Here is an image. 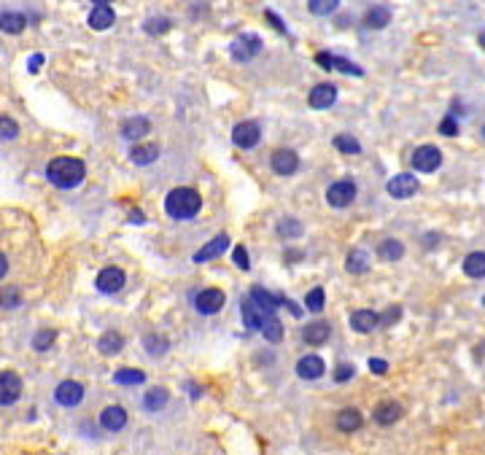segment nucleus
<instances>
[{
    "label": "nucleus",
    "instance_id": "nucleus-1",
    "mask_svg": "<svg viewBox=\"0 0 485 455\" xmlns=\"http://www.w3.org/2000/svg\"><path fill=\"white\" fill-rule=\"evenodd\" d=\"M87 175V167L84 162L76 159V157H57V159L49 162L46 167V178L49 184H54L57 189H73L79 186Z\"/></svg>",
    "mask_w": 485,
    "mask_h": 455
},
{
    "label": "nucleus",
    "instance_id": "nucleus-2",
    "mask_svg": "<svg viewBox=\"0 0 485 455\" xmlns=\"http://www.w3.org/2000/svg\"><path fill=\"white\" fill-rule=\"evenodd\" d=\"M200 208H202L200 194H197L194 189H189V186L173 189V191L165 197V210H167V215H170V218H178V221L194 218V215L200 213Z\"/></svg>",
    "mask_w": 485,
    "mask_h": 455
},
{
    "label": "nucleus",
    "instance_id": "nucleus-3",
    "mask_svg": "<svg viewBox=\"0 0 485 455\" xmlns=\"http://www.w3.org/2000/svg\"><path fill=\"white\" fill-rule=\"evenodd\" d=\"M262 49H264V43H262V38L254 35V33H245L240 38H235L232 40V46H229V52H232V57H235L238 62H251L256 54H262Z\"/></svg>",
    "mask_w": 485,
    "mask_h": 455
},
{
    "label": "nucleus",
    "instance_id": "nucleus-4",
    "mask_svg": "<svg viewBox=\"0 0 485 455\" xmlns=\"http://www.w3.org/2000/svg\"><path fill=\"white\" fill-rule=\"evenodd\" d=\"M262 140V127L256 121H240L232 130V143L238 148H254Z\"/></svg>",
    "mask_w": 485,
    "mask_h": 455
},
{
    "label": "nucleus",
    "instance_id": "nucleus-5",
    "mask_svg": "<svg viewBox=\"0 0 485 455\" xmlns=\"http://www.w3.org/2000/svg\"><path fill=\"white\" fill-rule=\"evenodd\" d=\"M353 200H356V184L353 181H335L326 189V202L332 208H348Z\"/></svg>",
    "mask_w": 485,
    "mask_h": 455
},
{
    "label": "nucleus",
    "instance_id": "nucleus-6",
    "mask_svg": "<svg viewBox=\"0 0 485 455\" xmlns=\"http://www.w3.org/2000/svg\"><path fill=\"white\" fill-rule=\"evenodd\" d=\"M442 164V151L437 146H420L413 154V167L418 173H434Z\"/></svg>",
    "mask_w": 485,
    "mask_h": 455
},
{
    "label": "nucleus",
    "instance_id": "nucleus-7",
    "mask_svg": "<svg viewBox=\"0 0 485 455\" xmlns=\"http://www.w3.org/2000/svg\"><path fill=\"white\" fill-rule=\"evenodd\" d=\"M389 194L394 197V200H410V197H416V191L420 186H418V178L410 173H399L394 175L389 181Z\"/></svg>",
    "mask_w": 485,
    "mask_h": 455
},
{
    "label": "nucleus",
    "instance_id": "nucleus-8",
    "mask_svg": "<svg viewBox=\"0 0 485 455\" xmlns=\"http://www.w3.org/2000/svg\"><path fill=\"white\" fill-rule=\"evenodd\" d=\"M224 305H227V294H224L221 288H205V291L194 299V308H197V313H202V315H213V313H218Z\"/></svg>",
    "mask_w": 485,
    "mask_h": 455
},
{
    "label": "nucleus",
    "instance_id": "nucleus-9",
    "mask_svg": "<svg viewBox=\"0 0 485 455\" xmlns=\"http://www.w3.org/2000/svg\"><path fill=\"white\" fill-rule=\"evenodd\" d=\"M19 396H22V377L16 372H3L0 375V404L11 407Z\"/></svg>",
    "mask_w": 485,
    "mask_h": 455
},
{
    "label": "nucleus",
    "instance_id": "nucleus-10",
    "mask_svg": "<svg viewBox=\"0 0 485 455\" xmlns=\"http://www.w3.org/2000/svg\"><path fill=\"white\" fill-rule=\"evenodd\" d=\"M240 313H242V323H245L248 329H254V332H262V326H264L267 318L272 315V313H267L264 308H259L251 296L240 305Z\"/></svg>",
    "mask_w": 485,
    "mask_h": 455
},
{
    "label": "nucleus",
    "instance_id": "nucleus-11",
    "mask_svg": "<svg viewBox=\"0 0 485 455\" xmlns=\"http://www.w3.org/2000/svg\"><path fill=\"white\" fill-rule=\"evenodd\" d=\"M54 399H57V404H62V407H79L81 399H84V386L76 383V380H65V383L57 386Z\"/></svg>",
    "mask_w": 485,
    "mask_h": 455
},
{
    "label": "nucleus",
    "instance_id": "nucleus-12",
    "mask_svg": "<svg viewBox=\"0 0 485 455\" xmlns=\"http://www.w3.org/2000/svg\"><path fill=\"white\" fill-rule=\"evenodd\" d=\"M124 272L119 267H106L100 275H97V291H103V294H119L121 288H124Z\"/></svg>",
    "mask_w": 485,
    "mask_h": 455
},
{
    "label": "nucleus",
    "instance_id": "nucleus-13",
    "mask_svg": "<svg viewBox=\"0 0 485 455\" xmlns=\"http://www.w3.org/2000/svg\"><path fill=\"white\" fill-rule=\"evenodd\" d=\"M269 167H272L278 175H294L296 167H299V157H296L291 148H281V151H275V154H272Z\"/></svg>",
    "mask_w": 485,
    "mask_h": 455
},
{
    "label": "nucleus",
    "instance_id": "nucleus-14",
    "mask_svg": "<svg viewBox=\"0 0 485 455\" xmlns=\"http://www.w3.org/2000/svg\"><path fill=\"white\" fill-rule=\"evenodd\" d=\"M227 248H229V235L227 232H221V235H216L213 240L205 242L200 251L194 254V262H197V264H205V262H211V259H216V256H221Z\"/></svg>",
    "mask_w": 485,
    "mask_h": 455
},
{
    "label": "nucleus",
    "instance_id": "nucleus-15",
    "mask_svg": "<svg viewBox=\"0 0 485 455\" xmlns=\"http://www.w3.org/2000/svg\"><path fill=\"white\" fill-rule=\"evenodd\" d=\"M308 103H310V108H316V111L332 108L337 103V86L335 84H318V86H313Z\"/></svg>",
    "mask_w": 485,
    "mask_h": 455
},
{
    "label": "nucleus",
    "instance_id": "nucleus-16",
    "mask_svg": "<svg viewBox=\"0 0 485 455\" xmlns=\"http://www.w3.org/2000/svg\"><path fill=\"white\" fill-rule=\"evenodd\" d=\"M323 372H326V364L318 356H302L296 361V375L302 377V380H318Z\"/></svg>",
    "mask_w": 485,
    "mask_h": 455
},
{
    "label": "nucleus",
    "instance_id": "nucleus-17",
    "mask_svg": "<svg viewBox=\"0 0 485 455\" xmlns=\"http://www.w3.org/2000/svg\"><path fill=\"white\" fill-rule=\"evenodd\" d=\"M377 326H380V315H377L375 310H356V313L350 315V329H353V332L367 335V332H372Z\"/></svg>",
    "mask_w": 485,
    "mask_h": 455
},
{
    "label": "nucleus",
    "instance_id": "nucleus-18",
    "mask_svg": "<svg viewBox=\"0 0 485 455\" xmlns=\"http://www.w3.org/2000/svg\"><path fill=\"white\" fill-rule=\"evenodd\" d=\"M251 299H254L259 308H264L267 313H272V315H275V310L278 308L289 305V299H281V296L269 294L267 288H262V286H254V288H251Z\"/></svg>",
    "mask_w": 485,
    "mask_h": 455
},
{
    "label": "nucleus",
    "instance_id": "nucleus-19",
    "mask_svg": "<svg viewBox=\"0 0 485 455\" xmlns=\"http://www.w3.org/2000/svg\"><path fill=\"white\" fill-rule=\"evenodd\" d=\"M100 426L106 431H121L124 426H127V412L121 410V407H106L103 410V415H100Z\"/></svg>",
    "mask_w": 485,
    "mask_h": 455
},
{
    "label": "nucleus",
    "instance_id": "nucleus-20",
    "mask_svg": "<svg viewBox=\"0 0 485 455\" xmlns=\"http://www.w3.org/2000/svg\"><path fill=\"white\" fill-rule=\"evenodd\" d=\"M329 335H332V329H329V323H323V321H313L302 329V339H305L308 345H323V342L329 339Z\"/></svg>",
    "mask_w": 485,
    "mask_h": 455
},
{
    "label": "nucleus",
    "instance_id": "nucleus-21",
    "mask_svg": "<svg viewBox=\"0 0 485 455\" xmlns=\"http://www.w3.org/2000/svg\"><path fill=\"white\" fill-rule=\"evenodd\" d=\"M402 415H404L402 404H396V402H383L375 410V420L380 426H394Z\"/></svg>",
    "mask_w": 485,
    "mask_h": 455
},
{
    "label": "nucleus",
    "instance_id": "nucleus-22",
    "mask_svg": "<svg viewBox=\"0 0 485 455\" xmlns=\"http://www.w3.org/2000/svg\"><path fill=\"white\" fill-rule=\"evenodd\" d=\"M113 19H116V13H113L111 6H94L87 22H89L92 30H108V27L113 25Z\"/></svg>",
    "mask_w": 485,
    "mask_h": 455
},
{
    "label": "nucleus",
    "instance_id": "nucleus-23",
    "mask_svg": "<svg viewBox=\"0 0 485 455\" xmlns=\"http://www.w3.org/2000/svg\"><path fill=\"white\" fill-rule=\"evenodd\" d=\"M151 130V124H148L146 116H133V119L124 121V127H121V135L127 137V140H140L143 135H148Z\"/></svg>",
    "mask_w": 485,
    "mask_h": 455
},
{
    "label": "nucleus",
    "instance_id": "nucleus-24",
    "mask_svg": "<svg viewBox=\"0 0 485 455\" xmlns=\"http://www.w3.org/2000/svg\"><path fill=\"white\" fill-rule=\"evenodd\" d=\"M157 157H160V146L157 143H140V146H133V151H130V159L135 164H140V167L157 162Z\"/></svg>",
    "mask_w": 485,
    "mask_h": 455
},
{
    "label": "nucleus",
    "instance_id": "nucleus-25",
    "mask_svg": "<svg viewBox=\"0 0 485 455\" xmlns=\"http://www.w3.org/2000/svg\"><path fill=\"white\" fill-rule=\"evenodd\" d=\"M389 22H391V9H386V6H372L369 11L364 13V27H369V30H383Z\"/></svg>",
    "mask_w": 485,
    "mask_h": 455
},
{
    "label": "nucleus",
    "instance_id": "nucleus-26",
    "mask_svg": "<svg viewBox=\"0 0 485 455\" xmlns=\"http://www.w3.org/2000/svg\"><path fill=\"white\" fill-rule=\"evenodd\" d=\"M362 423H364V417L359 410H342L340 415H337V429L340 431H345V434H350V431H359L362 429Z\"/></svg>",
    "mask_w": 485,
    "mask_h": 455
},
{
    "label": "nucleus",
    "instance_id": "nucleus-27",
    "mask_svg": "<svg viewBox=\"0 0 485 455\" xmlns=\"http://www.w3.org/2000/svg\"><path fill=\"white\" fill-rule=\"evenodd\" d=\"M464 272L474 281L485 278V251H474V254L467 256L464 259Z\"/></svg>",
    "mask_w": 485,
    "mask_h": 455
},
{
    "label": "nucleus",
    "instance_id": "nucleus-28",
    "mask_svg": "<svg viewBox=\"0 0 485 455\" xmlns=\"http://www.w3.org/2000/svg\"><path fill=\"white\" fill-rule=\"evenodd\" d=\"M367 267H369V256H367V251H362V248L350 251L348 259H345V269H348L350 275H364Z\"/></svg>",
    "mask_w": 485,
    "mask_h": 455
},
{
    "label": "nucleus",
    "instance_id": "nucleus-29",
    "mask_svg": "<svg viewBox=\"0 0 485 455\" xmlns=\"http://www.w3.org/2000/svg\"><path fill=\"white\" fill-rule=\"evenodd\" d=\"M124 348V339H121L119 332H106V335L97 339V350L103 353V356H113V353H119Z\"/></svg>",
    "mask_w": 485,
    "mask_h": 455
},
{
    "label": "nucleus",
    "instance_id": "nucleus-30",
    "mask_svg": "<svg viewBox=\"0 0 485 455\" xmlns=\"http://www.w3.org/2000/svg\"><path fill=\"white\" fill-rule=\"evenodd\" d=\"M377 254H380L383 262H399V259L404 256V245L399 240L389 237V240H383L380 245H377Z\"/></svg>",
    "mask_w": 485,
    "mask_h": 455
},
{
    "label": "nucleus",
    "instance_id": "nucleus-31",
    "mask_svg": "<svg viewBox=\"0 0 485 455\" xmlns=\"http://www.w3.org/2000/svg\"><path fill=\"white\" fill-rule=\"evenodd\" d=\"M27 19L22 13H13V11H6L0 16V27H3V33H9V35H19L22 30H25Z\"/></svg>",
    "mask_w": 485,
    "mask_h": 455
},
{
    "label": "nucleus",
    "instance_id": "nucleus-32",
    "mask_svg": "<svg viewBox=\"0 0 485 455\" xmlns=\"http://www.w3.org/2000/svg\"><path fill=\"white\" fill-rule=\"evenodd\" d=\"M335 148L340 151V154H362V143L353 137V135H348V133H340L335 137Z\"/></svg>",
    "mask_w": 485,
    "mask_h": 455
},
{
    "label": "nucleus",
    "instance_id": "nucleus-33",
    "mask_svg": "<svg viewBox=\"0 0 485 455\" xmlns=\"http://www.w3.org/2000/svg\"><path fill=\"white\" fill-rule=\"evenodd\" d=\"M167 399H170V396H167V391L165 388H151L146 396H143V404H146L148 412H157V410H162V407L167 404Z\"/></svg>",
    "mask_w": 485,
    "mask_h": 455
},
{
    "label": "nucleus",
    "instance_id": "nucleus-34",
    "mask_svg": "<svg viewBox=\"0 0 485 455\" xmlns=\"http://www.w3.org/2000/svg\"><path fill=\"white\" fill-rule=\"evenodd\" d=\"M262 335H264V339L267 342H281L283 339V323L275 318V315H269L267 323L262 326Z\"/></svg>",
    "mask_w": 485,
    "mask_h": 455
},
{
    "label": "nucleus",
    "instance_id": "nucleus-35",
    "mask_svg": "<svg viewBox=\"0 0 485 455\" xmlns=\"http://www.w3.org/2000/svg\"><path fill=\"white\" fill-rule=\"evenodd\" d=\"M146 375L140 372V369H119L116 375H113V383H119V386H138V383H143Z\"/></svg>",
    "mask_w": 485,
    "mask_h": 455
},
{
    "label": "nucleus",
    "instance_id": "nucleus-36",
    "mask_svg": "<svg viewBox=\"0 0 485 455\" xmlns=\"http://www.w3.org/2000/svg\"><path fill=\"white\" fill-rule=\"evenodd\" d=\"M337 6H340V0H308L310 13H316V16H329L337 11Z\"/></svg>",
    "mask_w": 485,
    "mask_h": 455
},
{
    "label": "nucleus",
    "instance_id": "nucleus-37",
    "mask_svg": "<svg viewBox=\"0 0 485 455\" xmlns=\"http://www.w3.org/2000/svg\"><path fill=\"white\" fill-rule=\"evenodd\" d=\"M323 305H326V294H323L321 286H316V288L308 291V296H305V308H308L310 313H321Z\"/></svg>",
    "mask_w": 485,
    "mask_h": 455
},
{
    "label": "nucleus",
    "instance_id": "nucleus-38",
    "mask_svg": "<svg viewBox=\"0 0 485 455\" xmlns=\"http://www.w3.org/2000/svg\"><path fill=\"white\" fill-rule=\"evenodd\" d=\"M278 235L281 237H299L302 235V224L296 218H283L281 224H278Z\"/></svg>",
    "mask_w": 485,
    "mask_h": 455
},
{
    "label": "nucleus",
    "instance_id": "nucleus-39",
    "mask_svg": "<svg viewBox=\"0 0 485 455\" xmlns=\"http://www.w3.org/2000/svg\"><path fill=\"white\" fill-rule=\"evenodd\" d=\"M54 337H57V332H52V329H40L38 335L33 337V348H35V350H49L54 345Z\"/></svg>",
    "mask_w": 485,
    "mask_h": 455
},
{
    "label": "nucleus",
    "instance_id": "nucleus-40",
    "mask_svg": "<svg viewBox=\"0 0 485 455\" xmlns=\"http://www.w3.org/2000/svg\"><path fill=\"white\" fill-rule=\"evenodd\" d=\"M143 345H146V350L151 353V356H162V353H167V339H165V337L148 335L146 339H143Z\"/></svg>",
    "mask_w": 485,
    "mask_h": 455
},
{
    "label": "nucleus",
    "instance_id": "nucleus-41",
    "mask_svg": "<svg viewBox=\"0 0 485 455\" xmlns=\"http://www.w3.org/2000/svg\"><path fill=\"white\" fill-rule=\"evenodd\" d=\"M143 30H146L148 35H162V33L170 30V19H165V16H160V19H148L146 25H143Z\"/></svg>",
    "mask_w": 485,
    "mask_h": 455
},
{
    "label": "nucleus",
    "instance_id": "nucleus-42",
    "mask_svg": "<svg viewBox=\"0 0 485 455\" xmlns=\"http://www.w3.org/2000/svg\"><path fill=\"white\" fill-rule=\"evenodd\" d=\"M16 133H19L16 121L9 119V116H3V119H0V135H3V140H13V137H16Z\"/></svg>",
    "mask_w": 485,
    "mask_h": 455
},
{
    "label": "nucleus",
    "instance_id": "nucleus-43",
    "mask_svg": "<svg viewBox=\"0 0 485 455\" xmlns=\"http://www.w3.org/2000/svg\"><path fill=\"white\" fill-rule=\"evenodd\" d=\"M332 67L342 70V73H353V76H362V73H364L362 67L353 65V62H348V60H342V57H335V60H332Z\"/></svg>",
    "mask_w": 485,
    "mask_h": 455
},
{
    "label": "nucleus",
    "instance_id": "nucleus-44",
    "mask_svg": "<svg viewBox=\"0 0 485 455\" xmlns=\"http://www.w3.org/2000/svg\"><path fill=\"white\" fill-rule=\"evenodd\" d=\"M356 375V369H353V364H340L335 372V380L337 383H345V380H350V377Z\"/></svg>",
    "mask_w": 485,
    "mask_h": 455
},
{
    "label": "nucleus",
    "instance_id": "nucleus-45",
    "mask_svg": "<svg viewBox=\"0 0 485 455\" xmlns=\"http://www.w3.org/2000/svg\"><path fill=\"white\" fill-rule=\"evenodd\" d=\"M232 259H235V264H238L240 269H248V267H251V262H248V251H245L242 245H238V248H235V254H232Z\"/></svg>",
    "mask_w": 485,
    "mask_h": 455
},
{
    "label": "nucleus",
    "instance_id": "nucleus-46",
    "mask_svg": "<svg viewBox=\"0 0 485 455\" xmlns=\"http://www.w3.org/2000/svg\"><path fill=\"white\" fill-rule=\"evenodd\" d=\"M399 315H402V308H389L383 315H380V326H391V323L399 321Z\"/></svg>",
    "mask_w": 485,
    "mask_h": 455
},
{
    "label": "nucleus",
    "instance_id": "nucleus-47",
    "mask_svg": "<svg viewBox=\"0 0 485 455\" xmlns=\"http://www.w3.org/2000/svg\"><path fill=\"white\" fill-rule=\"evenodd\" d=\"M440 133L447 135V137H453V135H458V124L453 116H445L442 124H440Z\"/></svg>",
    "mask_w": 485,
    "mask_h": 455
},
{
    "label": "nucleus",
    "instance_id": "nucleus-48",
    "mask_svg": "<svg viewBox=\"0 0 485 455\" xmlns=\"http://www.w3.org/2000/svg\"><path fill=\"white\" fill-rule=\"evenodd\" d=\"M6 296H9V299H3L6 308H16V305H19V288H9Z\"/></svg>",
    "mask_w": 485,
    "mask_h": 455
},
{
    "label": "nucleus",
    "instance_id": "nucleus-49",
    "mask_svg": "<svg viewBox=\"0 0 485 455\" xmlns=\"http://www.w3.org/2000/svg\"><path fill=\"white\" fill-rule=\"evenodd\" d=\"M369 369H372L375 375H386V372H389V364L383 361V359H372V361H369Z\"/></svg>",
    "mask_w": 485,
    "mask_h": 455
},
{
    "label": "nucleus",
    "instance_id": "nucleus-50",
    "mask_svg": "<svg viewBox=\"0 0 485 455\" xmlns=\"http://www.w3.org/2000/svg\"><path fill=\"white\" fill-rule=\"evenodd\" d=\"M40 65H43V54H33L30 57V73H38Z\"/></svg>",
    "mask_w": 485,
    "mask_h": 455
},
{
    "label": "nucleus",
    "instance_id": "nucleus-51",
    "mask_svg": "<svg viewBox=\"0 0 485 455\" xmlns=\"http://www.w3.org/2000/svg\"><path fill=\"white\" fill-rule=\"evenodd\" d=\"M264 16H267L269 22H272V25L278 27V30H281V33H286V25H283L281 19H278V16H275V11H264Z\"/></svg>",
    "mask_w": 485,
    "mask_h": 455
},
{
    "label": "nucleus",
    "instance_id": "nucleus-52",
    "mask_svg": "<svg viewBox=\"0 0 485 455\" xmlns=\"http://www.w3.org/2000/svg\"><path fill=\"white\" fill-rule=\"evenodd\" d=\"M146 218H143V213H133L130 215V224H143Z\"/></svg>",
    "mask_w": 485,
    "mask_h": 455
},
{
    "label": "nucleus",
    "instance_id": "nucleus-53",
    "mask_svg": "<svg viewBox=\"0 0 485 455\" xmlns=\"http://www.w3.org/2000/svg\"><path fill=\"white\" fill-rule=\"evenodd\" d=\"M92 3H97V6H108V3H113V0H92Z\"/></svg>",
    "mask_w": 485,
    "mask_h": 455
},
{
    "label": "nucleus",
    "instance_id": "nucleus-54",
    "mask_svg": "<svg viewBox=\"0 0 485 455\" xmlns=\"http://www.w3.org/2000/svg\"><path fill=\"white\" fill-rule=\"evenodd\" d=\"M477 40H480V46H483V49H485V30H483V33H480V38H477Z\"/></svg>",
    "mask_w": 485,
    "mask_h": 455
},
{
    "label": "nucleus",
    "instance_id": "nucleus-55",
    "mask_svg": "<svg viewBox=\"0 0 485 455\" xmlns=\"http://www.w3.org/2000/svg\"><path fill=\"white\" fill-rule=\"evenodd\" d=\"M483 137H485V124H483Z\"/></svg>",
    "mask_w": 485,
    "mask_h": 455
},
{
    "label": "nucleus",
    "instance_id": "nucleus-56",
    "mask_svg": "<svg viewBox=\"0 0 485 455\" xmlns=\"http://www.w3.org/2000/svg\"><path fill=\"white\" fill-rule=\"evenodd\" d=\"M483 302H485V299H483Z\"/></svg>",
    "mask_w": 485,
    "mask_h": 455
}]
</instances>
